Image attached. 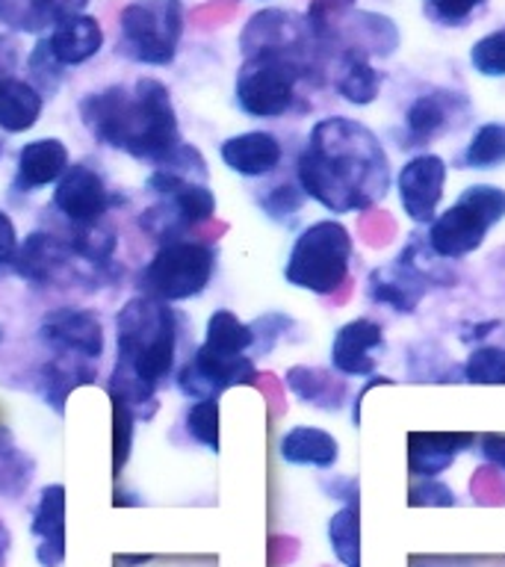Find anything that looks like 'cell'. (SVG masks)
<instances>
[{
  "label": "cell",
  "instance_id": "6da1fadb",
  "mask_svg": "<svg viewBox=\"0 0 505 567\" xmlns=\"http://www.w3.org/2000/svg\"><path fill=\"white\" fill-rule=\"evenodd\" d=\"M296 184L328 213H354L379 204L393 175L388 151L367 124L331 115L313 124L299 151Z\"/></svg>",
  "mask_w": 505,
  "mask_h": 567
},
{
  "label": "cell",
  "instance_id": "7a4b0ae2",
  "mask_svg": "<svg viewBox=\"0 0 505 567\" xmlns=\"http://www.w3.org/2000/svg\"><path fill=\"white\" fill-rule=\"evenodd\" d=\"M80 118L95 142L151 166H159L181 145L172 92L154 78H140L133 89L106 86L89 92L80 101Z\"/></svg>",
  "mask_w": 505,
  "mask_h": 567
},
{
  "label": "cell",
  "instance_id": "3957f363",
  "mask_svg": "<svg viewBox=\"0 0 505 567\" xmlns=\"http://www.w3.org/2000/svg\"><path fill=\"white\" fill-rule=\"evenodd\" d=\"M177 313L168 301L133 296L115 317V367L110 396L136 408H157V388L172 375L177 361Z\"/></svg>",
  "mask_w": 505,
  "mask_h": 567
},
{
  "label": "cell",
  "instance_id": "277c9868",
  "mask_svg": "<svg viewBox=\"0 0 505 567\" xmlns=\"http://www.w3.org/2000/svg\"><path fill=\"white\" fill-rule=\"evenodd\" d=\"M352 251V234L343 221L319 219L296 237L284 266V278L313 296H331L349 281Z\"/></svg>",
  "mask_w": 505,
  "mask_h": 567
},
{
  "label": "cell",
  "instance_id": "5b68a950",
  "mask_svg": "<svg viewBox=\"0 0 505 567\" xmlns=\"http://www.w3.org/2000/svg\"><path fill=\"white\" fill-rule=\"evenodd\" d=\"M505 219V189L496 184H473L452 207L429 221L425 246L443 260H461L485 246L496 221Z\"/></svg>",
  "mask_w": 505,
  "mask_h": 567
},
{
  "label": "cell",
  "instance_id": "8992f818",
  "mask_svg": "<svg viewBox=\"0 0 505 567\" xmlns=\"http://www.w3.org/2000/svg\"><path fill=\"white\" fill-rule=\"evenodd\" d=\"M308 51H255L237 74V106L251 118H281L296 104V86L308 78Z\"/></svg>",
  "mask_w": 505,
  "mask_h": 567
},
{
  "label": "cell",
  "instance_id": "52a82bcc",
  "mask_svg": "<svg viewBox=\"0 0 505 567\" xmlns=\"http://www.w3.org/2000/svg\"><path fill=\"white\" fill-rule=\"evenodd\" d=\"M184 35V0H133L118 16L115 51L142 65H168Z\"/></svg>",
  "mask_w": 505,
  "mask_h": 567
},
{
  "label": "cell",
  "instance_id": "ba28073f",
  "mask_svg": "<svg viewBox=\"0 0 505 567\" xmlns=\"http://www.w3.org/2000/svg\"><path fill=\"white\" fill-rule=\"evenodd\" d=\"M159 202L140 216V225L159 243L184 239L186 230L216 216V195L207 184L175 175L168 168H154L145 184Z\"/></svg>",
  "mask_w": 505,
  "mask_h": 567
},
{
  "label": "cell",
  "instance_id": "9c48e42d",
  "mask_svg": "<svg viewBox=\"0 0 505 567\" xmlns=\"http://www.w3.org/2000/svg\"><path fill=\"white\" fill-rule=\"evenodd\" d=\"M216 272V251L198 239L163 243L140 272V290L159 301H186L202 296Z\"/></svg>",
  "mask_w": 505,
  "mask_h": 567
},
{
  "label": "cell",
  "instance_id": "30bf717a",
  "mask_svg": "<svg viewBox=\"0 0 505 567\" xmlns=\"http://www.w3.org/2000/svg\"><path fill=\"white\" fill-rule=\"evenodd\" d=\"M113 204H118V198L110 193L104 175L92 163H74L65 168L53 189V210L60 213L71 230L104 225Z\"/></svg>",
  "mask_w": 505,
  "mask_h": 567
},
{
  "label": "cell",
  "instance_id": "8fae6325",
  "mask_svg": "<svg viewBox=\"0 0 505 567\" xmlns=\"http://www.w3.org/2000/svg\"><path fill=\"white\" fill-rule=\"evenodd\" d=\"M257 379V367L251 354H219L207 346H198L189 361L177 370V390L193 402L219 399L221 390L251 384Z\"/></svg>",
  "mask_w": 505,
  "mask_h": 567
},
{
  "label": "cell",
  "instance_id": "7c38bea8",
  "mask_svg": "<svg viewBox=\"0 0 505 567\" xmlns=\"http://www.w3.org/2000/svg\"><path fill=\"white\" fill-rule=\"evenodd\" d=\"M39 337L56 358L97 361L104 354V326L92 310L53 308L42 317Z\"/></svg>",
  "mask_w": 505,
  "mask_h": 567
},
{
  "label": "cell",
  "instance_id": "4fadbf2b",
  "mask_svg": "<svg viewBox=\"0 0 505 567\" xmlns=\"http://www.w3.org/2000/svg\"><path fill=\"white\" fill-rule=\"evenodd\" d=\"M446 186V163L437 154H416L399 168L396 193L402 210L416 225H429L437 216V204Z\"/></svg>",
  "mask_w": 505,
  "mask_h": 567
},
{
  "label": "cell",
  "instance_id": "5bb4252c",
  "mask_svg": "<svg viewBox=\"0 0 505 567\" xmlns=\"http://www.w3.org/2000/svg\"><path fill=\"white\" fill-rule=\"evenodd\" d=\"M384 349V331L379 322L358 317L337 328L331 343V367L340 375H372L379 367V352Z\"/></svg>",
  "mask_w": 505,
  "mask_h": 567
},
{
  "label": "cell",
  "instance_id": "9a60e30c",
  "mask_svg": "<svg viewBox=\"0 0 505 567\" xmlns=\"http://www.w3.org/2000/svg\"><path fill=\"white\" fill-rule=\"evenodd\" d=\"M71 257L74 251L65 239L48 234V230H33L24 243H18V251L9 266L30 287H48L69 269Z\"/></svg>",
  "mask_w": 505,
  "mask_h": 567
},
{
  "label": "cell",
  "instance_id": "2e32d148",
  "mask_svg": "<svg viewBox=\"0 0 505 567\" xmlns=\"http://www.w3.org/2000/svg\"><path fill=\"white\" fill-rule=\"evenodd\" d=\"M429 287L432 281L420 269L393 260L390 266L372 269L370 281H367V299L381 308L396 310V313H414Z\"/></svg>",
  "mask_w": 505,
  "mask_h": 567
},
{
  "label": "cell",
  "instance_id": "e0dca14e",
  "mask_svg": "<svg viewBox=\"0 0 505 567\" xmlns=\"http://www.w3.org/2000/svg\"><path fill=\"white\" fill-rule=\"evenodd\" d=\"M473 443H476V434L470 432H411L408 434V470L414 478H437Z\"/></svg>",
  "mask_w": 505,
  "mask_h": 567
},
{
  "label": "cell",
  "instance_id": "ac0fdd59",
  "mask_svg": "<svg viewBox=\"0 0 505 567\" xmlns=\"http://www.w3.org/2000/svg\"><path fill=\"white\" fill-rule=\"evenodd\" d=\"M30 532L39 538L35 561L42 567H60L65 561V487L60 482L42 487Z\"/></svg>",
  "mask_w": 505,
  "mask_h": 567
},
{
  "label": "cell",
  "instance_id": "d6986e66",
  "mask_svg": "<svg viewBox=\"0 0 505 567\" xmlns=\"http://www.w3.org/2000/svg\"><path fill=\"white\" fill-rule=\"evenodd\" d=\"M221 163L243 177H266L281 166L284 145L266 131H248L221 142Z\"/></svg>",
  "mask_w": 505,
  "mask_h": 567
},
{
  "label": "cell",
  "instance_id": "ffe728a7",
  "mask_svg": "<svg viewBox=\"0 0 505 567\" xmlns=\"http://www.w3.org/2000/svg\"><path fill=\"white\" fill-rule=\"evenodd\" d=\"M69 166L71 163L65 142L53 140V136L27 142L16 157V189H21V193H35L42 186L56 184Z\"/></svg>",
  "mask_w": 505,
  "mask_h": 567
},
{
  "label": "cell",
  "instance_id": "44dd1931",
  "mask_svg": "<svg viewBox=\"0 0 505 567\" xmlns=\"http://www.w3.org/2000/svg\"><path fill=\"white\" fill-rule=\"evenodd\" d=\"M89 0H0V24L16 33H44L71 16H83Z\"/></svg>",
  "mask_w": 505,
  "mask_h": 567
},
{
  "label": "cell",
  "instance_id": "7402d4cb",
  "mask_svg": "<svg viewBox=\"0 0 505 567\" xmlns=\"http://www.w3.org/2000/svg\"><path fill=\"white\" fill-rule=\"evenodd\" d=\"M48 48H51L53 60L60 62L62 69L92 60V56L104 48L101 21L92 16L65 18V21H60V24L48 33Z\"/></svg>",
  "mask_w": 505,
  "mask_h": 567
},
{
  "label": "cell",
  "instance_id": "603a6c76",
  "mask_svg": "<svg viewBox=\"0 0 505 567\" xmlns=\"http://www.w3.org/2000/svg\"><path fill=\"white\" fill-rule=\"evenodd\" d=\"M278 452L292 467L331 470L340 458V443L334 434L317 425H292L290 432H284Z\"/></svg>",
  "mask_w": 505,
  "mask_h": 567
},
{
  "label": "cell",
  "instance_id": "cb8c5ba5",
  "mask_svg": "<svg viewBox=\"0 0 505 567\" xmlns=\"http://www.w3.org/2000/svg\"><path fill=\"white\" fill-rule=\"evenodd\" d=\"M287 388L305 402V405L322 408V411H340L349 396V381L340 372H328L322 367H290L287 370Z\"/></svg>",
  "mask_w": 505,
  "mask_h": 567
},
{
  "label": "cell",
  "instance_id": "d4e9b609",
  "mask_svg": "<svg viewBox=\"0 0 505 567\" xmlns=\"http://www.w3.org/2000/svg\"><path fill=\"white\" fill-rule=\"evenodd\" d=\"M452 110H455V97H450V92H429V95L414 97L405 113L408 142L429 145L434 136L446 133Z\"/></svg>",
  "mask_w": 505,
  "mask_h": 567
},
{
  "label": "cell",
  "instance_id": "484cf974",
  "mask_svg": "<svg viewBox=\"0 0 505 567\" xmlns=\"http://www.w3.org/2000/svg\"><path fill=\"white\" fill-rule=\"evenodd\" d=\"M44 97L27 80L12 78L0 86V131L24 133L42 115Z\"/></svg>",
  "mask_w": 505,
  "mask_h": 567
},
{
  "label": "cell",
  "instance_id": "4316f807",
  "mask_svg": "<svg viewBox=\"0 0 505 567\" xmlns=\"http://www.w3.org/2000/svg\"><path fill=\"white\" fill-rule=\"evenodd\" d=\"M381 71H375L370 65L367 56L361 53H346L343 62H340V74H337V92L343 101L354 106L372 104L381 92Z\"/></svg>",
  "mask_w": 505,
  "mask_h": 567
},
{
  "label": "cell",
  "instance_id": "83f0119b",
  "mask_svg": "<svg viewBox=\"0 0 505 567\" xmlns=\"http://www.w3.org/2000/svg\"><path fill=\"white\" fill-rule=\"evenodd\" d=\"M97 379V372L92 367H86L78 358H56V361L44 363L42 367V379H39V393H42L44 402H51L56 411L62 414V402L69 396L71 390L78 384H92Z\"/></svg>",
  "mask_w": 505,
  "mask_h": 567
},
{
  "label": "cell",
  "instance_id": "f1b7e54d",
  "mask_svg": "<svg viewBox=\"0 0 505 567\" xmlns=\"http://www.w3.org/2000/svg\"><path fill=\"white\" fill-rule=\"evenodd\" d=\"M210 352L219 354H246L255 346V331L228 308L213 310L204 331V343Z\"/></svg>",
  "mask_w": 505,
  "mask_h": 567
},
{
  "label": "cell",
  "instance_id": "f546056e",
  "mask_svg": "<svg viewBox=\"0 0 505 567\" xmlns=\"http://www.w3.org/2000/svg\"><path fill=\"white\" fill-rule=\"evenodd\" d=\"M328 540L337 561L343 567H361V508L358 503L343 505L328 523Z\"/></svg>",
  "mask_w": 505,
  "mask_h": 567
},
{
  "label": "cell",
  "instance_id": "4dcf8cb0",
  "mask_svg": "<svg viewBox=\"0 0 505 567\" xmlns=\"http://www.w3.org/2000/svg\"><path fill=\"white\" fill-rule=\"evenodd\" d=\"M464 168H499L505 163V124H482L461 154Z\"/></svg>",
  "mask_w": 505,
  "mask_h": 567
},
{
  "label": "cell",
  "instance_id": "1f68e13d",
  "mask_svg": "<svg viewBox=\"0 0 505 567\" xmlns=\"http://www.w3.org/2000/svg\"><path fill=\"white\" fill-rule=\"evenodd\" d=\"M467 384H505V349L476 346L461 370Z\"/></svg>",
  "mask_w": 505,
  "mask_h": 567
},
{
  "label": "cell",
  "instance_id": "d6a6232c",
  "mask_svg": "<svg viewBox=\"0 0 505 567\" xmlns=\"http://www.w3.org/2000/svg\"><path fill=\"white\" fill-rule=\"evenodd\" d=\"M186 432L193 434L204 450L219 452V399H202L186 411Z\"/></svg>",
  "mask_w": 505,
  "mask_h": 567
},
{
  "label": "cell",
  "instance_id": "836d02e7",
  "mask_svg": "<svg viewBox=\"0 0 505 567\" xmlns=\"http://www.w3.org/2000/svg\"><path fill=\"white\" fill-rule=\"evenodd\" d=\"M71 246V251L89 264H101L104 266L106 260H113L115 251V234L104 225H95V228H83V230H71L69 239H65Z\"/></svg>",
  "mask_w": 505,
  "mask_h": 567
},
{
  "label": "cell",
  "instance_id": "e575fe53",
  "mask_svg": "<svg viewBox=\"0 0 505 567\" xmlns=\"http://www.w3.org/2000/svg\"><path fill=\"white\" fill-rule=\"evenodd\" d=\"M27 71H30V86L39 92L42 97H53V92L60 89L62 80V65L53 60L51 48H48V39H39L30 53V60H27Z\"/></svg>",
  "mask_w": 505,
  "mask_h": 567
},
{
  "label": "cell",
  "instance_id": "d590c367",
  "mask_svg": "<svg viewBox=\"0 0 505 567\" xmlns=\"http://www.w3.org/2000/svg\"><path fill=\"white\" fill-rule=\"evenodd\" d=\"M352 7L354 0H310L308 18H305L310 27V33L317 35L322 44H328L331 42V35L337 33V24L352 12Z\"/></svg>",
  "mask_w": 505,
  "mask_h": 567
},
{
  "label": "cell",
  "instance_id": "8d00e7d4",
  "mask_svg": "<svg viewBox=\"0 0 505 567\" xmlns=\"http://www.w3.org/2000/svg\"><path fill=\"white\" fill-rule=\"evenodd\" d=\"M113 399V473L118 476V470L127 464L133 450V432H136V414L133 408L122 399Z\"/></svg>",
  "mask_w": 505,
  "mask_h": 567
},
{
  "label": "cell",
  "instance_id": "74e56055",
  "mask_svg": "<svg viewBox=\"0 0 505 567\" xmlns=\"http://www.w3.org/2000/svg\"><path fill=\"white\" fill-rule=\"evenodd\" d=\"M470 62L485 78H505V27L478 39L470 51Z\"/></svg>",
  "mask_w": 505,
  "mask_h": 567
},
{
  "label": "cell",
  "instance_id": "f35d334b",
  "mask_svg": "<svg viewBox=\"0 0 505 567\" xmlns=\"http://www.w3.org/2000/svg\"><path fill=\"white\" fill-rule=\"evenodd\" d=\"M305 198H308V195L301 193V186L287 181V184L281 186H272V189L260 198V204H264V210L269 213L272 219L290 221L292 216H299Z\"/></svg>",
  "mask_w": 505,
  "mask_h": 567
},
{
  "label": "cell",
  "instance_id": "ab89813d",
  "mask_svg": "<svg viewBox=\"0 0 505 567\" xmlns=\"http://www.w3.org/2000/svg\"><path fill=\"white\" fill-rule=\"evenodd\" d=\"M292 326H296V322H292L290 317H284V313H264L260 319H255V322H251V331H255V346H251V352L260 354V358L269 354L275 349V343L284 337V331Z\"/></svg>",
  "mask_w": 505,
  "mask_h": 567
},
{
  "label": "cell",
  "instance_id": "60d3db41",
  "mask_svg": "<svg viewBox=\"0 0 505 567\" xmlns=\"http://www.w3.org/2000/svg\"><path fill=\"white\" fill-rule=\"evenodd\" d=\"M482 3H487V0H425V12L441 24L455 27L464 24L473 16V9H478Z\"/></svg>",
  "mask_w": 505,
  "mask_h": 567
},
{
  "label": "cell",
  "instance_id": "b9f144b4",
  "mask_svg": "<svg viewBox=\"0 0 505 567\" xmlns=\"http://www.w3.org/2000/svg\"><path fill=\"white\" fill-rule=\"evenodd\" d=\"M408 505H455V494L441 478H416L408 494Z\"/></svg>",
  "mask_w": 505,
  "mask_h": 567
},
{
  "label": "cell",
  "instance_id": "7bdbcfd3",
  "mask_svg": "<svg viewBox=\"0 0 505 567\" xmlns=\"http://www.w3.org/2000/svg\"><path fill=\"white\" fill-rule=\"evenodd\" d=\"M18 62H21V51H18V42L12 35L0 33V86L7 83V80L16 78Z\"/></svg>",
  "mask_w": 505,
  "mask_h": 567
},
{
  "label": "cell",
  "instance_id": "ee69618b",
  "mask_svg": "<svg viewBox=\"0 0 505 567\" xmlns=\"http://www.w3.org/2000/svg\"><path fill=\"white\" fill-rule=\"evenodd\" d=\"M478 452L487 464L505 470V432H487L478 437Z\"/></svg>",
  "mask_w": 505,
  "mask_h": 567
},
{
  "label": "cell",
  "instance_id": "f6af8a7d",
  "mask_svg": "<svg viewBox=\"0 0 505 567\" xmlns=\"http://www.w3.org/2000/svg\"><path fill=\"white\" fill-rule=\"evenodd\" d=\"M16 251H18L16 221L9 219L7 210H0V266L12 264Z\"/></svg>",
  "mask_w": 505,
  "mask_h": 567
},
{
  "label": "cell",
  "instance_id": "bcb514c9",
  "mask_svg": "<svg viewBox=\"0 0 505 567\" xmlns=\"http://www.w3.org/2000/svg\"><path fill=\"white\" fill-rule=\"evenodd\" d=\"M496 328H503V319H487V322H476V326L458 334L464 343H476V340H485L487 334H494Z\"/></svg>",
  "mask_w": 505,
  "mask_h": 567
},
{
  "label": "cell",
  "instance_id": "7dc6e473",
  "mask_svg": "<svg viewBox=\"0 0 505 567\" xmlns=\"http://www.w3.org/2000/svg\"><path fill=\"white\" fill-rule=\"evenodd\" d=\"M375 384H390V379H384V375H370V379H367V384H363V388L358 390V396H354L352 425H361V402H363V396H367V390L375 388Z\"/></svg>",
  "mask_w": 505,
  "mask_h": 567
},
{
  "label": "cell",
  "instance_id": "c3c4849f",
  "mask_svg": "<svg viewBox=\"0 0 505 567\" xmlns=\"http://www.w3.org/2000/svg\"><path fill=\"white\" fill-rule=\"evenodd\" d=\"M7 553H9V532H7V526L0 523V567H3V558H7Z\"/></svg>",
  "mask_w": 505,
  "mask_h": 567
},
{
  "label": "cell",
  "instance_id": "681fc988",
  "mask_svg": "<svg viewBox=\"0 0 505 567\" xmlns=\"http://www.w3.org/2000/svg\"><path fill=\"white\" fill-rule=\"evenodd\" d=\"M151 556H133V558H115V565H140V561H148Z\"/></svg>",
  "mask_w": 505,
  "mask_h": 567
},
{
  "label": "cell",
  "instance_id": "f907efd6",
  "mask_svg": "<svg viewBox=\"0 0 505 567\" xmlns=\"http://www.w3.org/2000/svg\"><path fill=\"white\" fill-rule=\"evenodd\" d=\"M0 154H3V140H0Z\"/></svg>",
  "mask_w": 505,
  "mask_h": 567
},
{
  "label": "cell",
  "instance_id": "816d5d0a",
  "mask_svg": "<svg viewBox=\"0 0 505 567\" xmlns=\"http://www.w3.org/2000/svg\"><path fill=\"white\" fill-rule=\"evenodd\" d=\"M0 340H3V328H0Z\"/></svg>",
  "mask_w": 505,
  "mask_h": 567
}]
</instances>
